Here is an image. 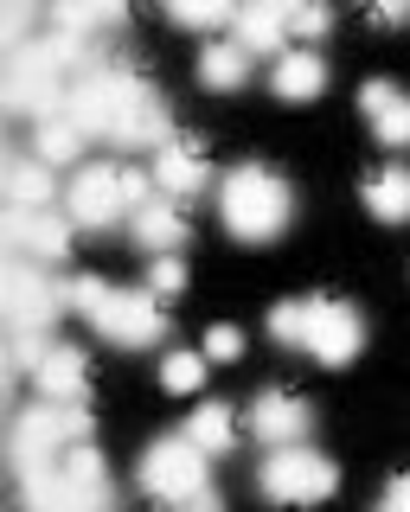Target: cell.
I'll return each mask as SVG.
<instances>
[{"mask_svg": "<svg viewBox=\"0 0 410 512\" xmlns=\"http://www.w3.org/2000/svg\"><path fill=\"white\" fill-rule=\"evenodd\" d=\"M327 26H334V13H327V0H314V7L302 13V20H295V32H302V39H321Z\"/></svg>", "mask_w": 410, "mask_h": 512, "instance_id": "30", "label": "cell"}, {"mask_svg": "<svg viewBox=\"0 0 410 512\" xmlns=\"http://www.w3.org/2000/svg\"><path fill=\"white\" fill-rule=\"evenodd\" d=\"M366 13L378 26H404L410 20V0H366Z\"/></svg>", "mask_w": 410, "mask_h": 512, "instance_id": "29", "label": "cell"}, {"mask_svg": "<svg viewBox=\"0 0 410 512\" xmlns=\"http://www.w3.org/2000/svg\"><path fill=\"white\" fill-rule=\"evenodd\" d=\"M58 423H65V442H90V410L84 404H58Z\"/></svg>", "mask_w": 410, "mask_h": 512, "instance_id": "28", "label": "cell"}, {"mask_svg": "<svg viewBox=\"0 0 410 512\" xmlns=\"http://www.w3.org/2000/svg\"><path fill=\"white\" fill-rule=\"evenodd\" d=\"M148 288H154V295H180V288H186V263H180V256H148Z\"/></svg>", "mask_w": 410, "mask_h": 512, "instance_id": "26", "label": "cell"}, {"mask_svg": "<svg viewBox=\"0 0 410 512\" xmlns=\"http://www.w3.org/2000/svg\"><path fill=\"white\" fill-rule=\"evenodd\" d=\"M244 77H250V52L238 39H218V45L199 52V84L205 90H244Z\"/></svg>", "mask_w": 410, "mask_h": 512, "instance_id": "20", "label": "cell"}, {"mask_svg": "<svg viewBox=\"0 0 410 512\" xmlns=\"http://www.w3.org/2000/svg\"><path fill=\"white\" fill-rule=\"evenodd\" d=\"M186 436H193L205 455H225L231 442H238V423H231V404H199L193 423H186Z\"/></svg>", "mask_w": 410, "mask_h": 512, "instance_id": "23", "label": "cell"}, {"mask_svg": "<svg viewBox=\"0 0 410 512\" xmlns=\"http://www.w3.org/2000/svg\"><path fill=\"white\" fill-rule=\"evenodd\" d=\"M65 116L84 128L90 141H116V148H167L173 141L167 103L141 84L135 71H122V64H97V71L77 77Z\"/></svg>", "mask_w": 410, "mask_h": 512, "instance_id": "1", "label": "cell"}, {"mask_svg": "<svg viewBox=\"0 0 410 512\" xmlns=\"http://www.w3.org/2000/svg\"><path fill=\"white\" fill-rule=\"evenodd\" d=\"M84 7H90V20H97V26H116L122 13H129V0H84Z\"/></svg>", "mask_w": 410, "mask_h": 512, "instance_id": "32", "label": "cell"}, {"mask_svg": "<svg viewBox=\"0 0 410 512\" xmlns=\"http://www.w3.org/2000/svg\"><path fill=\"white\" fill-rule=\"evenodd\" d=\"M270 333L282 346H302L314 352L321 365H353L359 346H366V320H359V308H346V301H282V308H270Z\"/></svg>", "mask_w": 410, "mask_h": 512, "instance_id": "4", "label": "cell"}, {"mask_svg": "<svg viewBox=\"0 0 410 512\" xmlns=\"http://www.w3.org/2000/svg\"><path fill=\"white\" fill-rule=\"evenodd\" d=\"M135 244L148 250V256H180L186 244V218L173 212V199H148L135 212Z\"/></svg>", "mask_w": 410, "mask_h": 512, "instance_id": "17", "label": "cell"}, {"mask_svg": "<svg viewBox=\"0 0 410 512\" xmlns=\"http://www.w3.org/2000/svg\"><path fill=\"white\" fill-rule=\"evenodd\" d=\"M58 167H45L39 154H13L7 160V205H26V212H52L58 205V180H52Z\"/></svg>", "mask_w": 410, "mask_h": 512, "instance_id": "15", "label": "cell"}, {"mask_svg": "<svg viewBox=\"0 0 410 512\" xmlns=\"http://www.w3.org/2000/svg\"><path fill=\"white\" fill-rule=\"evenodd\" d=\"M218 218H225V231L238 237V244H276L295 218V192L276 167L244 160V167H231L225 180H218Z\"/></svg>", "mask_w": 410, "mask_h": 512, "instance_id": "2", "label": "cell"}, {"mask_svg": "<svg viewBox=\"0 0 410 512\" xmlns=\"http://www.w3.org/2000/svg\"><path fill=\"white\" fill-rule=\"evenodd\" d=\"M141 487H148L154 500H167V506L199 500L205 493V448L193 436H161L148 455H141Z\"/></svg>", "mask_w": 410, "mask_h": 512, "instance_id": "7", "label": "cell"}, {"mask_svg": "<svg viewBox=\"0 0 410 512\" xmlns=\"http://www.w3.org/2000/svg\"><path fill=\"white\" fill-rule=\"evenodd\" d=\"M90 148V135L77 128L71 116H52V122H39V135H33V154L45 160V167H71L77 154Z\"/></svg>", "mask_w": 410, "mask_h": 512, "instance_id": "22", "label": "cell"}, {"mask_svg": "<svg viewBox=\"0 0 410 512\" xmlns=\"http://www.w3.org/2000/svg\"><path fill=\"white\" fill-rule=\"evenodd\" d=\"M372 512H410V474L391 480V487H385V500H378Z\"/></svg>", "mask_w": 410, "mask_h": 512, "instance_id": "31", "label": "cell"}, {"mask_svg": "<svg viewBox=\"0 0 410 512\" xmlns=\"http://www.w3.org/2000/svg\"><path fill=\"white\" fill-rule=\"evenodd\" d=\"M71 231L77 224L71 218H58V212H33V224H26V263H65L71 256Z\"/></svg>", "mask_w": 410, "mask_h": 512, "instance_id": "21", "label": "cell"}, {"mask_svg": "<svg viewBox=\"0 0 410 512\" xmlns=\"http://www.w3.org/2000/svg\"><path fill=\"white\" fill-rule=\"evenodd\" d=\"M238 352H244V333L238 327H212V333H205V359L225 365V359H238Z\"/></svg>", "mask_w": 410, "mask_h": 512, "instance_id": "27", "label": "cell"}, {"mask_svg": "<svg viewBox=\"0 0 410 512\" xmlns=\"http://www.w3.org/2000/svg\"><path fill=\"white\" fill-rule=\"evenodd\" d=\"M71 308L116 346H161L167 340V314L154 288H116L97 276H71Z\"/></svg>", "mask_w": 410, "mask_h": 512, "instance_id": "3", "label": "cell"}, {"mask_svg": "<svg viewBox=\"0 0 410 512\" xmlns=\"http://www.w3.org/2000/svg\"><path fill=\"white\" fill-rule=\"evenodd\" d=\"M366 205H372L378 224H410V167H404V160L366 173Z\"/></svg>", "mask_w": 410, "mask_h": 512, "instance_id": "18", "label": "cell"}, {"mask_svg": "<svg viewBox=\"0 0 410 512\" xmlns=\"http://www.w3.org/2000/svg\"><path fill=\"white\" fill-rule=\"evenodd\" d=\"M33 384H39L45 404H84V391H90V365H84V352H77V346H52V352L39 359Z\"/></svg>", "mask_w": 410, "mask_h": 512, "instance_id": "14", "label": "cell"}, {"mask_svg": "<svg viewBox=\"0 0 410 512\" xmlns=\"http://www.w3.org/2000/svg\"><path fill=\"white\" fill-rule=\"evenodd\" d=\"M180 512H225V500H218V493H212V487H205V493H199V500H186Z\"/></svg>", "mask_w": 410, "mask_h": 512, "instance_id": "34", "label": "cell"}, {"mask_svg": "<svg viewBox=\"0 0 410 512\" xmlns=\"http://www.w3.org/2000/svg\"><path fill=\"white\" fill-rule=\"evenodd\" d=\"M359 109H366L372 135L385 141V148H410V96L398 84H385V77H372L366 90H359Z\"/></svg>", "mask_w": 410, "mask_h": 512, "instance_id": "13", "label": "cell"}, {"mask_svg": "<svg viewBox=\"0 0 410 512\" xmlns=\"http://www.w3.org/2000/svg\"><path fill=\"white\" fill-rule=\"evenodd\" d=\"M129 212V199H122V167H77V180L65 186V218L77 231H103V224H116Z\"/></svg>", "mask_w": 410, "mask_h": 512, "instance_id": "10", "label": "cell"}, {"mask_svg": "<svg viewBox=\"0 0 410 512\" xmlns=\"http://www.w3.org/2000/svg\"><path fill=\"white\" fill-rule=\"evenodd\" d=\"M0 308H7L13 333H52V320L71 314V282H58L52 269L13 256L7 276H0Z\"/></svg>", "mask_w": 410, "mask_h": 512, "instance_id": "6", "label": "cell"}, {"mask_svg": "<svg viewBox=\"0 0 410 512\" xmlns=\"http://www.w3.org/2000/svg\"><path fill=\"white\" fill-rule=\"evenodd\" d=\"M205 180H212V167H205L199 141L173 135L167 148H154V186H161V199H199Z\"/></svg>", "mask_w": 410, "mask_h": 512, "instance_id": "12", "label": "cell"}, {"mask_svg": "<svg viewBox=\"0 0 410 512\" xmlns=\"http://www.w3.org/2000/svg\"><path fill=\"white\" fill-rule=\"evenodd\" d=\"M65 423H58V404H39V410H20L13 416V442H7V455H13V474H45V468H58L65 461Z\"/></svg>", "mask_w": 410, "mask_h": 512, "instance_id": "9", "label": "cell"}, {"mask_svg": "<svg viewBox=\"0 0 410 512\" xmlns=\"http://www.w3.org/2000/svg\"><path fill=\"white\" fill-rule=\"evenodd\" d=\"M308 423H314V410L302 397H289V391H263L257 404H250V436L263 448H295L308 436Z\"/></svg>", "mask_w": 410, "mask_h": 512, "instance_id": "11", "label": "cell"}, {"mask_svg": "<svg viewBox=\"0 0 410 512\" xmlns=\"http://www.w3.org/2000/svg\"><path fill=\"white\" fill-rule=\"evenodd\" d=\"M270 7L282 13V20H289V32H295V20H302V13L314 7V0H270Z\"/></svg>", "mask_w": 410, "mask_h": 512, "instance_id": "33", "label": "cell"}, {"mask_svg": "<svg viewBox=\"0 0 410 512\" xmlns=\"http://www.w3.org/2000/svg\"><path fill=\"white\" fill-rule=\"evenodd\" d=\"M257 487H263V500H276V506H321V500H334L340 468L321 448L295 442V448H270V455H263Z\"/></svg>", "mask_w": 410, "mask_h": 512, "instance_id": "5", "label": "cell"}, {"mask_svg": "<svg viewBox=\"0 0 410 512\" xmlns=\"http://www.w3.org/2000/svg\"><path fill=\"white\" fill-rule=\"evenodd\" d=\"M65 103H71L65 71H52L39 45H20L7 64V109L13 116H33V122H52V116H65Z\"/></svg>", "mask_w": 410, "mask_h": 512, "instance_id": "8", "label": "cell"}, {"mask_svg": "<svg viewBox=\"0 0 410 512\" xmlns=\"http://www.w3.org/2000/svg\"><path fill=\"white\" fill-rule=\"evenodd\" d=\"M238 7H244V0H167V13H173L180 26H193V32L238 20Z\"/></svg>", "mask_w": 410, "mask_h": 512, "instance_id": "24", "label": "cell"}, {"mask_svg": "<svg viewBox=\"0 0 410 512\" xmlns=\"http://www.w3.org/2000/svg\"><path fill=\"white\" fill-rule=\"evenodd\" d=\"M205 365H212L205 352H167V359H161V384H167L173 397H186V391H199V384H205Z\"/></svg>", "mask_w": 410, "mask_h": 512, "instance_id": "25", "label": "cell"}, {"mask_svg": "<svg viewBox=\"0 0 410 512\" xmlns=\"http://www.w3.org/2000/svg\"><path fill=\"white\" fill-rule=\"evenodd\" d=\"M270 84H276L282 103H314V96L327 90V58L321 52H282Z\"/></svg>", "mask_w": 410, "mask_h": 512, "instance_id": "16", "label": "cell"}, {"mask_svg": "<svg viewBox=\"0 0 410 512\" xmlns=\"http://www.w3.org/2000/svg\"><path fill=\"white\" fill-rule=\"evenodd\" d=\"M231 26H238V45H244V52H282V39H289V20H282L270 0H244Z\"/></svg>", "mask_w": 410, "mask_h": 512, "instance_id": "19", "label": "cell"}]
</instances>
